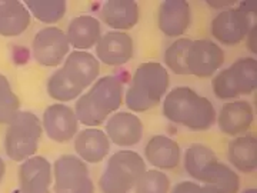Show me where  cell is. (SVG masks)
Returning <instances> with one entry per match:
<instances>
[{"label":"cell","instance_id":"obj_27","mask_svg":"<svg viewBox=\"0 0 257 193\" xmlns=\"http://www.w3.org/2000/svg\"><path fill=\"white\" fill-rule=\"evenodd\" d=\"M26 8L39 22L52 25L63 19L67 3L64 0H26Z\"/></svg>","mask_w":257,"mask_h":193},{"label":"cell","instance_id":"obj_5","mask_svg":"<svg viewBox=\"0 0 257 193\" xmlns=\"http://www.w3.org/2000/svg\"><path fill=\"white\" fill-rule=\"evenodd\" d=\"M42 135V120L32 112H19L8 123L5 135L6 155L20 163L28 160L36 155Z\"/></svg>","mask_w":257,"mask_h":193},{"label":"cell","instance_id":"obj_29","mask_svg":"<svg viewBox=\"0 0 257 193\" xmlns=\"http://www.w3.org/2000/svg\"><path fill=\"white\" fill-rule=\"evenodd\" d=\"M170 179L163 170L146 169L135 184V193H170Z\"/></svg>","mask_w":257,"mask_h":193},{"label":"cell","instance_id":"obj_8","mask_svg":"<svg viewBox=\"0 0 257 193\" xmlns=\"http://www.w3.org/2000/svg\"><path fill=\"white\" fill-rule=\"evenodd\" d=\"M70 45L62 29L49 26L37 32L32 45V55L40 66L57 67L66 60Z\"/></svg>","mask_w":257,"mask_h":193},{"label":"cell","instance_id":"obj_31","mask_svg":"<svg viewBox=\"0 0 257 193\" xmlns=\"http://www.w3.org/2000/svg\"><path fill=\"white\" fill-rule=\"evenodd\" d=\"M197 186V182H180L172 189V193H194Z\"/></svg>","mask_w":257,"mask_h":193},{"label":"cell","instance_id":"obj_25","mask_svg":"<svg viewBox=\"0 0 257 193\" xmlns=\"http://www.w3.org/2000/svg\"><path fill=\"white\" fill-rule=\"evenodd\" d=\"M83 89H80L72 79L64 73V70L60 67L55 73L52 74L47 80V93L53 101L59 103L77 101L83 94Z\"/></svg>","mask_w":257,"mask_h":193},{"label":"cell","instance_id":"obj_20","mask_svg":"<svg viewBox=\"0 0 257 193\" xmlns=\"http://www.w3.org/2000/svg\"><path fill=\"white\" fill-rule=\"evenodd\" d=\"M100 19L113 32H127L139 23L140 9L135 0H109L101 8Z\"/></svg>","mask_w":257,"mask_h":193},{"label":"cell","instance_id":"obj_7","mask_svg":"<svg viewBox=\"0 0 257 193\" xmlns=\"http://www.w3.org/2000/svg\"><path fill=\"white\" fill-rule=\"evenodd\" d=\"M55 193H94L89 167L79 156L63 155L52 167Z\"/></svg>","mask_w":257,"mask_h":193},{"label":"cell","instance_id":"obj_17","mask_svg":"<svg viewBox=\"0 0 257 193\" xmlns=\"http://www.w3.org/2000/svg\"><path fill=\"white\" fill-rule=\"evenodd\" d=\"M62 69L72 79V82L76 83L80 89L86 90L99 79L100 62L96 56L89 52L74 50L67 55Z\"/></svg>","mask_w":257,"mask_h":193},{"label":"cell","instance_id":"obj_22","mask_svg":"<svg viewBox=\"0 0 257 193\" xmlns=\"http://www.w3.org/2000/svg\"><path fill=\"white\" fill-rule=\"evenodd\" d=\"M32 15L25 2L0 0V36L18 37L30 26Z\"/></svg>","mask_w":257,"mask_h":193},{"label":"cell","instance_id":"obj_16","mask_svg":"<svg viewBox=\"0 0 257 193\" xmlns=\"http://www.w3.org/2000/svg\"><path fill=\"white\" fill-rule=\"evenodd\" d=\"M192 23V9L186 0H165L157 10V26L167 37H180Z\"/></svg>","mask_w":257,"mask_h":193},{"label":"cell","instance_id":"obj_3","mask_svg":"<svg viewBox=\"0 0 257 193\" xmlns=\"http://www.w3.org/2000/svg\"><path fill=\"white\" fill-rule=\"evenodd\" d=\"M169 70L157 62L142 63L135 70L126 92V106L133 113L147 112L160 102L169 92Z\"/></svg>","mask_w":257,"mask_h":193},{"label":"cell","instance_id":"obj_13","mask_svg":"<svg viewBox=\"0 0 257 193\" xmlns=\"http://www.w3.org/2000/svg\"><path fill=\"white\" fill-rule=\"evenodd\" d=\"M254 122V111L247 101L226 102L216 116V123L221 133L230 138H237L248 133Z\"/></svg>","mask_w":257,"mask_h":193},{"label":"cell","instance_id":"obj_19","mask_svg":"<svg viewBox=\"0 0 257 193\" xmlns=\"http://www.w3.org/2000/svg\"><path fill=\"white\" fill-rule=\"evenodd\" d=\"M145 159L157 170H173L182 162V149L175 139L156 135L145 146Z\"/></svg>","mask_w":257,"mask_h":193},{"label":"cell","instance_id":"obj_9","mask_svg":"<svg viewBox=\"0 0 257 193\" xmlns=\"http://www.w3.org/2000/svg\"><path fill=\"white\" fill-rule=\"evenodd\" d=\"M224 63V52L210 39L192 40L187 53V70L200 79L213 77Z\"/></svg>","mask_w":257,"mask_h":193},{"label":"cell","instance_id":"obj_1","mask_svg":"<svg viewBox=\"0 0 257 193\" xmlns=\"http://www.w3.org/2000/svg\"><path fill=\"white\" fill-rule=\"evenodd\" d=\"M163 115L169 122L193 132H204L216 123L217 112L207 98L189 86H177L163 99Z\"/></svg>","mask_w":257,"mask_h":193},{"label":"cell","instance_id":"obj_32","mask_svg":"<svg viewBox=\"0 0 257 193\" xmlns=\"http://www.w3.org/2000/svg\"><path fill=\"white\" fill-rule=\"evenodd\" d=\"M244 40H246V43H247L248 50H250L253 55H256V26H254V25L250 28L248 33L246 35V37H244Z\"/></svg>","mask_w":257,"mask_h":193},{"label":"cell","instance_id":"obj_26","mask_svg":"<svg viewBox=\"0 0 257 193\" xmlns=\"http://www.w3.org/2000/svg\"><path fill=\"white\" fill-rule=\"evenodd\" d=\"M217 160L216 153L210 147L202 143H193L184 152V169L193 180L199 182L206 166Z\"/></svg>","mask_w":257,"mask_h":193},{"label":"cell","instance_id":"obj_28","mask_svg":"<svg viewBox=\"0 0 257 193\" xmlns=\"http://www.w3.org/2000/svg\"><path fill=\"white\" fill-rule=\"evenodd\" d=\"M192 45L190 39L180 37L175 40L165 52V64L166 69L172 70L175 74L186 76L189 74L187 70V53L189 47Z\"/></svg>","mask_w":257,"mask_h":193},{"label":"cell","instance_id":"obj_30","mask_svg":"<svg viewBox=\"0 0 257 193\" xmlns=\"http://www.w3.org/2000/svg\"><path fill=\"white\" fill-rule=\"evenodd\" d=\"M20 112V101L12 90L10 82L0 73V125H8Z\"/></svg>","mask_w":257,"mask_h":193},{"label":"cell","instance_id":"obj_35","mask_svg":"<svg viewBox=\"0 0 257 193\" xmlns=\"http://www.w3.org/2000/svg\"><path fill=\"white\" fill-rule=\"evenodd\" d=\"M241 193H257V190L254 187H250V189H246V190H243Z\"/></svg>","mask_w":257,"mask_h":193},{"label":"cell","instance_id":"obj_18","mask_svg":"<svg viewBox=\"0 0 257 193\" xmlns=\"http://www.w3.org/2000/svg\"><path fill=\"white\" fill-rule=\"evenodd\" d=\"M110 139L106 132L97 128H87L74 136V150L86 163H100L110 152Z\"/></svg>","mask_w":257,"mask_h":193},{"label":"cell","instance_id":"obj_2","mask_svg":"<svg viewBox=\"0 0 257 193\" xmlns=\"http://www.w3.org/2000/svg\"><path fill=\"white\" fill-rule=\"evenodd\" d=\"M124 99L123 83L117 76H103L76 101L74 113L79 123L87 128H97L109 116L119 111Z\"/></svg>","mask_w":257,"mask_h":193},{"label":"cell","instance_id":"obj_12","mask_svg":"<svg viewBox=\"0 0 257 193\" xmlns=\"http://www.w3.org/2000/svg\"><path fill=\"white\" fill-rule=\"evenodd\" d=\"M94 49L97 60L111 67H119L128 63L135 55V43L127 32L110 30L101 35Z\"/></svg>","mask_w":257,"mask_h":193},{"label":"cell","instance_id":"obj_21","mask_svg":"<svg viewBox=\"0 0 257 193\" xmlns=\"http://www.w3.org/2000/svg\"><path fill=\"white\" fill-rule=\"evenodd\" d=\"M101 23L100 20L94 16L83 15L72 19L69 23L66 36L69 40V45L76 50L87 52L97 45L101 37Z\"/></svg>","mask_w":257,"mask_h":193},{"label":"cell","instance_id":"obj_34","mask_svg":"<svg viewBox=\"0 0 257 193\" xmlns=\"http://www.w3.org/2000/svg\"><path fill=\"white\" fill-rule=\"evenodd\" d=\"M5 173H6V163H5V160L0 157V183H2V180H3V177H5Z\"/></svg>","mask_w":257,"mask_h":193},{"label":"cell","instance_id":"obj_11","mask_svg":"<svg viewBox=\"0 0 257 193\" xmlns=\"http://www.w3.org/2000/svg\"><path fill=\"white\" fill-rule=\"evenodd\" d=\"M42 126L47 138L57 143L70 142L79 132V120L74 109L66 103H55L46 108L42 119Z\"/></svg>","mask_w":257,"mask_h":193},{"label":"cell","instance_id":"obj_33","mask_svg":"<svg viewBox=\"0 0 257 193\" xmlns=\"http://www.w3.org/2000/svg\"><path fill=\"white\" fill-rule=\"evenodd\" d=\"M194 193H223L220 189L211 186V184H199Z\"/></svg>","mask_w":257,"mask_h":193},{"label":"cell","instance_id":"obj_23","mask_svg":"<svg viewBox=\"0 0 257 193\" xmlns=\"http://www.w3.org/2000/svg\"><path fill=\"white\" fill-rule=\"evenodd\" d=\"M230 165L240 173H253L257 167V139L253 133H246L233 140L227 146Z\"/></svg>","mask_w":257,"mask_h":193},{"label":"cell","instance_id":"obj_4","mask_svg":"<svg viewBox=\"0 0 257 193\" xmlns=\"http://www.w3.org/2000/svg\"><path fill=\"white\" fill-rule=\"evenodd\" d=\"M146 169V160L135 150L123 149L113 153L99 180L100 192L130 193Z\"/></svg>","mask_w":257,"mask_h":193},{"label":"cell","instance_id":"obj_6","mask_svg":"<svg viewBox=\"0 0 257 193\" xmlns=\"http://www.w3.org/2000/svg\"><path fill=\"white\" fill-rule=\"evenodd\" d=\"M257 87V62L254 57H240L230 67L220 69L211 79V89L220 101H236L251 94Z\"/></svg>","mask_w":257,"mask_h":193},{"label":"cell","instance_id":"obj_24","mask_svg":"<svg viewBox=\"0 0 257 193\" xmlns=\"http://www.w3.org/2000/svg\"><path fill=\"white\" fill-rule=\"evenodd\" d=\"M199 182L211 184L223 193H239L240 190L239 173L226 163L219 162V159L206 166Z\"/></svg>","mask_w":257,"mask_h":193},{"label":"cell","instance_id":"obj_14","mask_svg":"<svg viewBox=\"0 0 257 193\" xmlns=\"http://www.w3.org/2000/svg\"><path fill=\"white\" fill-rule=\"evenodd\" d=\"M53 170L43 156H32L19 166V193H50Z\"/></svg>","mask_w":257,"mask_h":193},{"label":"cell","instance_id":"obj_10","mask_svg":"<svg viewBox=\"0 0 257 193\" xmlns=\"http://www.w3.org/2000/svg\"><path fill=\"white\" fill-rule=\"evenodd\" d=\"M251 28L250 16L240 9H224L211 20V35L217 40L216 43L226 46H236Z\"/></svg>","mask_w":257,"mask_h":193},{"label":"cell","instance_id":"obj_15","mask_svg":"<svg viewBox=\"0 0 257 193\" xmlns=\"http://www.w3.org/2000/svg\"><path fill=\"white\" fill-rule=\"evenodd\" d=\"M106 135L116 146H136L143 138V123L133 112H116L106 120Z\"/></svg>","mask_w":257,"mask_h":193}]
</instances>
